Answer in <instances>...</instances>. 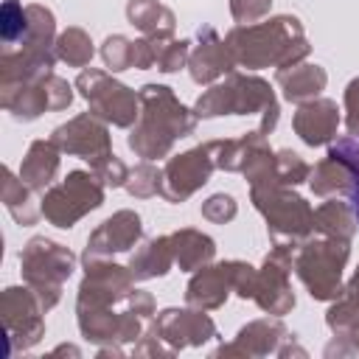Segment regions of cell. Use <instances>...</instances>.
<instances>
[{
  "mask_svg": "<svg viewBox=\"0 0 359 359\" xmlns=\"http://www.w3.org/2000/svg\"><path fill=\"white\" fill-rule=\"evenodd\" d=\"M227 48L236 65H244L252 70L266 65L292 67L309 53V45L294 17H275L261 25L233 28L227 34Z\"/></svg>",
  "mask_w": 359,
  "mask_h": 359,
  "instance_id": "obj_1",
  "label": "cell"
},
{
  "mask_svg": "<svg viewBox=\"0 0 359 359\" xmlns=\"http://www.w3.org/2000/svg\"><path fill=\"white\" fill-rule=\"evenodd\" d=\"M140 104H143V112H140L137 129H132L129 135V149L137 151L140 157L157 160L168 154L177 137H185L194 132L196 118L174 98L168 87L146 84L140 93Z\"/></svg>",
  "mask_w": 359,
  "mask_h": 359,
  "instance_id": "obj_2",
  "label": "cell"
},
{
  "mask_svg": "<svg viewBox=\"0 0 359 359\" xmlns=\"http://www.w3.org/2000/svg\"><path fill=\"white\" fill-rule=\"evenodd\" d=\"M247 112H261V135H269L278 123V101L269 90L266 81L241 76V73H227V79L216 87H210L199 101H196V115L199 118H213V115H247Z\"/></svg>",
  "mask_w": 359,
  "mask_h": 359,
  "instance_id": "obj_3",
  "label": "cell"
},
{
  "mask_svg": "<svg viewBox=\"0 0 359 359\" xmlns=\"http://www.w3.org/2000/svg\"><path fill=\"white\" fill-rule=\"evenodd\" d=\"M252 202L266 216L275 244H280L283 238H289L294 244L314 227V210L306 205V199H300L297 194L286 191L278 182L252 185Z\"/></svg>",
  "mask_w": 359,
  "mask_h": 359,
  "instance_id": "obj_4",
  "label": "cell"
},
{
  "mask_svg": "<svg viewBox=\"0 0 359 359\" xmlns=\"http://www.w3.org/2000/svg\"><path fill=\"white\" fill-rule=\"evenodd\" d=\"M348 261V241L342 238H325L303 244L294 255V269L300 280L309 286L311 297L331 300L339 294V275Z\"/></svg>",
  "mask_w": 359,
  "mask_h": 359,
  "instance_id": "obj_5",
  "label": "cell"
},
{
  "mask_svg": "<svg viewBox=\"0 0 359 359\" xmlns=\"http://www.w3.org/2000/svg\"><path fill=\"white\" fill-rule=\"evenodd\" d=\"M104 202V188L98 177L87 171H70L65 182L53 185L42 196V213L56 227H73L76 219H81L87 210L98 208Z\"/></svg>",
  "mask_w": 359,
  "mask_h": 359,
  "instance_id": "obj_6",
  "label": "cell"
},
{
  "mask_svg": "<svg viewBox=\"0 0 359 359\" xmlns=\"http://www.w3.org/2000/svg\"><path fill=\"white\" fill-rule=\"evenodd\" d=\"M22 275H25V280L36 289V294L42 297V309H48L45 306V292L53 297V303H56V297H59V286H62V280L65 278H70V272H73V255L62 247V244H53V241H48V238H34L28 247H25V252H22Z\"/></svg>",
  "mask_w": 359,
  "mask_h": 359,
  "instance_id": "obj_7",
  "label": "cell"
},
{
  "mask_svg": "<svg viewBox=\"0 0 359 359\" xmlns=\"http://www.w3.org/2000/svg\"><path fill=\"white\" fill-rule=\"evenodd\" d=\"M81 95L90 101L93 112L98 118L112 121L115 126H129L137 118V98L129 87H123L121 81H112L107 73L98 70H84L76 79Z\"/></svg>",
  "mask_w": 359,
  "mask_h": 359,
  "instance_id": "obj_8",
  "label": "cell"
},
{
  "mask_svg": "<svg viewBox=\"0 0 359 359\" xmlns=\"http://www.w3.org/2000/svg\"><path fill=\"white\" fill-rule=\"evenodd\" d=\"M213 154L205 146L199 149H191L185 154H177L168 160V165L163 168V188L160 194L168 199V202H182L185 196H191L199 185L208 182L210 171H213Z\"/></svg>",
  "mask_w": 359,
  "mask_h": 359,
  "instance_id": "obj_9",
  "label": "cell"
},
{
  "mask_svg": "<svg viewBox=\"0 0 359 359\" xmlns=\"http://www.w3.org/2000/svg\"><path fill=\"white\" fill-rule=\"evenodd\" d=\"M53 143H56V149H62L67 154H79V157L90 160L93 165L98 160H104L107 154H112L107 126L98 123L93 115H79L70 123L59 126L53 132Z\"/></svg>",
  "mask_w": 359,
  "mask_h": 359,
  "instance_id": "obj_10",
  "label": "cell"
},
{
  "mask_svg": "<svg viewBox=\"0 0 359 359\" xmlns=\"http://www.w3.org/2000/svg\"><path fill=\"white\" fill-rule=\"evenodd\" d=\"M140 238V216L132 210H121L112 219H107L90 238L84 250V264L98 261L109 252H123Z\"/></svg>",
  "mask_w": 359,
  "mask_h": 359,
  "instance_id": "obj_11",
  "label": "cell"
},
{
  "mask_svg": "<svg viewBox=\"0 0 359 359\" xmlns=\"http://www.w3.org/2000/svg\"><path fill=\"white\" fill-rule=\"evenodd\" d=\"M199 39H202V45H199V48L191 53V59H188L194 81L208 84V81H213V79H219V76H227V73L233 70V65H236L230 48L216 36L213 28H202V31H199Z\"/></svg>",
  "mask_w": 359,
  "mask_h": 359,
  "instance_id": "obj_12",
  "label": "cell"
},
{
  "mask_svg": "<svg viewBox=\"0 0 359 359\" xmlns=\"http://www.w3.org/2000/svg\"><path fill=\"white\" fill-rule=\"evenodd\" d=\"M337 126H339V109L328 98L309 101L294 115V129L303 137V143H309V146L328 143L337 135Z\"/></svg>",
  "mask_w": 359,
  "mask_h": 359,
  "instance_id": "obj_13",
  "label": "cell"
},
{
  "mask_svg": "<svg viewBox=\"0 0 359 359\" xmlns=\"http://www.w3.org/2000/svg\"><path fill=\"white\" fill-rule=\"evenodd\" d=\"M230 286H236V261L208 266L199 275H194V280L188 283V303L202 309H216L224 303Z\"/></svg>",
  "mask_w": 359,
  "mask_h": 359,
  "instance_id": "obj_14",
  "label": "cell"
},
{
  "mask_svg": "<svg viewBox=\"0 0 359 359\" xmlns=\"http://www.w3.org/2000/svg\"><path fill=\"white\" fill-rule=\"evenodd\" d=\"M59 168V154H56V143L53 140H36L31 149H28V157L22 160V168H20V177L28 188L34 191H42L53 174Z\"/></svg>",
  "mask_w": 359,
  "mask_h": 359,
  "instance_id": "obj_15",
  "label": "cell"
},
{
  "mask_svg": "<svg viewBox=\"0 0 359 359\" xmlns=\"http://www.w3.org/2000/svg\"><path fill=\"white\" fill-rule=\"evenodd\" d=\"M278 84L289 101H306L325 87V73L317 65H292L278 70Z\"/></svg>",
  "mask_w": 359,
  "mask_h": 359,
  "instance_id": "obj_16",
  "label": "cell"
},
{
  "mask_svg": "<svg viewBox=\"0 0 359 359\" xmlns=\"http://www.w3.org/2000/svg\"><path fill=\"white\" fill-rule=\"evenodd\" d=\"M356 227H359L356 213H353V208L345 205V202L331 199V202H325V205H320V208L314 210V230L325 233L328 238H342V241H348V238L356 233Z\"/></svg>",
  "mask_w": 359,
  "mask_h": 359,
  "instance_id": "obj_17",
  "label": "cell"
},
{
  "mask_svg": "<svg viewBox=\"0 0 359 359\" xmlns=\"http://www.w3.org/2000/svg\"><path fill=\"white\" fill-rule=\"evenodd\" d=\"M174 261V250H171V236L165 238H151L140 247V252L132 255L129 272L132 278H154V275H165L168 266Z\"/></svg>",
  "mask_w": 359,
  "mask_h": 359,
  "instance_id": "obj_18",
  "label": "cell"
},
{
  "mask_svg": "<svg viewBox=\"0 0 359 359\" xmlns=\"http://www.w3.org/2000/svg\"><path fill=\"white\" fill-rule=\"evenodd\" d=\"M171 250H174V261L182 266V269H196L202 266L205 261L213 258V241L196 230H182V233H174L171 236Z\"/></svg>",
  "mask_w": 359,
  "mask_h": 359,
  "instance_id": "obj_19",
  "label": "cell"
},
{
  "mask_svg": "<svg viewBox=\"0 0 359 359\" xmlns=\"http://www.w3.org/2000/svg\"><path fill=\"white\" fill-rule=\"evenodd\" d=\"M129 20L132 25L143 28L151 36H168L174 28V17L165 6H160L157 0H132L129 3Z\"/></svg>",
  "mask_w": 359,
  "mask_h": 359,
  "instance_id": "obj_20",
  "label": "cell"
},
{
  "mask_svg": "<svg viewBox=\"0 0 359 359\" xmlns=\"http://www.w3.org/2000/svg\"><path fill=\"white\" fill-rule=\"evenodd\" d=\"M351 168L348 163H342L339 157L328 154L314 171H311V191L320 194V196H328V194H339V191H351Z\"/></svg>",
  "mask_w": 359,
  "mask_h": 359,
  "instance_id": "obj_21",
  "label": "cell"
},
{
  "mask_svg": "<svg viewBox=\"0 0 359 359\" xmlns=\"http://www.w3.org/2000/svg\"><path fill=\"white\" fill-rule=\"evenodd\" d=\"M56 56H59L62 62L73 65V67H84V65L93 59V42H90V36H87L84 31L70 28V31H65V34L59 36V42H56Z\"/></svg>",
  "mask_w": 359,
  "mask_h": 359,
  "instance_id": "obj_22",
  "label": "cell"
},
{
  "mask_svg": "<svg viewBox=\"0 0 359 359\" xmlns=\"http://www.w3.org/2000/svg\"><path fill=\"white\" fill-rule=\"evenodd\" d=\"M0 34L6 48H14L28 34V8L20 6V0H6L0 11Z\"/></svg>",
  "mask_w": 359,
  "mask_h": 359,
  "instance_id": "obj_23",
  "label": "cell"
},
{
  "mask_svg": "<svg viewBox=\"0 0 359 359\" xmlns=\"http://www.w3.org/2000/svg\"><path fill=\"white\" fill-rule=\"evenodd\" d=\"M328 154L339 157V160L348 163V168H351V177H353V180H351V191H348V196H351V208H353L356 222H359V137L351 135V137L337 140V143L328 149Z\"/></svg>",
  "mask_w": 359,
  "mask_h": 359,
  "instance_id": "obj_24",
  "label": "cell"
},
{
  "mask_svg": "<svg viewBox=\"0 0 359 359\" xmlns=\"http://www.w3.org/2000/svg\"><path fill=\"white\" fill-rule=\"evenodd\" d=\"M309 177V165L294 151H278L275 157V180L278 185H297Z\"/></svg>",
  "mask_w": 359,
  "mask_h": 359,
  "instance_id": "obj_25",
  "label": "cell"
},
{
  "mask_svg": "<svg viewBox=\"0 0 359 359\" xmlns=\"http://www.w3.org/2000/svg\"><path fill=\"white\" fill-rule=\"evenodd\" d=\"M104 62L109 70H126L132 67V53H135V42H129L126 36H109L104 42Z\"/></svg>",
  "mask_w": 359,
  "mask_h": 359,
  "instance_id": "obj_26",
  "label": "cell"
},
{
  "mask_svg": "<svg viewBox=\"0 0 359 359\" xmlns=\"http://www.w3.org/2000/svg\"><path fill=\"white\" fill-rule=\"evenodd\" d=\"M126 188L135 194V196H151L163 188V174L151 165H137L132 174H129V182Z\"/></svg>",
  "mask_w": 359,
  "mask_h": 359,
  "instance_id": "obj_27",
  "label": "cell"
},
{
  "mask_svg": "<svg viewBox=\"0 0 359 359\" xmlns=\"http://www.w3.org/2000/svg\"><path fill=\"white\" fill-rule=\"evenodd\" d=\"M188 39H180V42H165L160 45V53H157V67L163 73H174L180 70V65L188 59Z\"/></svg>",
  "mask_w": 359,
  "mask_h": 359,
  "instance_id": "obj_28",
  "label": "cell"
},
{
  "mask_svg": "<svg viewBox=\"0 0 359 359\" xmlns=\"http://www.w3.org/2000/svg\"><path fill=\"white\" fill-rule=\"evenodd\" d=\"M202 213H205L210 222H227V219L236 216V202H233V196H227V194H216V196H210V199L205 202Z\"/></svg>",
  "mask_w": 359,
  "mask_h": 359,
  "instance_id": "obj_29",
  "label": "cell"
},
{
  "mask_svg": "<svg viewBox=\"0 0 359 359\" xmlns=\"http://www.w3.org/2000/svg\"><path fill=\"white\" fill-rule=\"evenodd\" d=\"M230 8L238 22H255L258 17L269 11V0H233Z\"/></svg>",
  "mask_w": 359,
  "mask_h": 359,
  "instance_id": "obj_30",
  "label": "cell"
},
{
  "mask_svg": "<svg viewBox=\"0 0 359 359\" xmlns=\"http://www.w3.org/2000/svg\"><path fill=\"white\" fill-rule=\"evenodd\" d=\"M345 109H348V129L359 137V79H353L345 90Z\"/></svg>",
  "mask_w": 359,
  "mask_h": 359,
  "instance_id": "obj_31",
  "label": "cell"
},
{
  "mask_svg": "<svg viewBox=\"0 0 359 359\" xmlns=\"http://www.w3.org/2000/svg\"><path fill=\"white\" fill-rule=\"evenodd\" d=\"M345 292H348L345 297H348V300H353V303L359 306V269L353 272V278H351V283H348V289H345Z\"/></svg>",
  "mask_w": 359,
  "mask_h": 359,
  "instance_id": "obj_32",
  "label": "cell"
}]
</instances>
